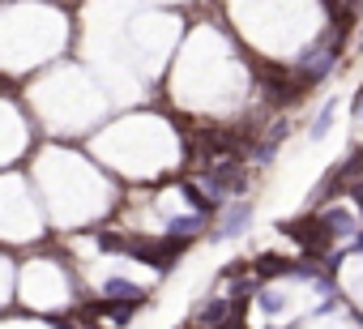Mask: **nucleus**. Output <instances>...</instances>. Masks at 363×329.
<instances>
[{
	"mask_svg": "<svg viewBox=\"0 0 363 329\" xmlns=\"http://www.w3.org/2000/svg\"><path fill=\"white\" fill-rule=\"evenodd\" d=\"M325 227H329L333 235H354V214H350V210H329V214H325Z\"/></svg>",
	"mask_w": 363,
	"mask_h": 329,
	"instance_id": "20e7f679",
	"label": "nucleus"
},
{
	"mask_svg": "<svg viewBox=\"0 0 363 329\" xmlns=\"http://www.w3.org/2000/svg\"><path fill=\"white\" fill-rule=\"evenodd\" d=\"M286 235L291 240H299L303 248H312V252H320L329 240H333V231L325 227V218H299V223H291L286 227Z\"/></svg>",
	"mask_w": 363,
	"mask_h": 329,
	"instance_id": "f03ea898",
	"label": "nucleus"
},
{
	"mask_svg": "<svg viewBox=\"0 0 363 329\" xmlns=\"http://www.w3.org/2000/svg\"><path fill=\"white\" fill-rule=\"evenodd\" d=\"M206 189L210 193H240L244 189V167L235 158H214L206 172Z\"/></svg>",
	"mask_w": 363,
	"mask_h": 329,
	"instance_id": "f257e3e1",
	"label": "nucleus"
},
{
	"mask_svg": "<svg viewBox=\"0 0 363 329\" xmlns=\"http://www.w3.org/2000/svg\"><path fill=\"white\" fill-rule=\"evenodd\" d=\"M329 124H333V103H329V107L316 116V124H312V137H325V133H329Z\"/></svg>",
	"mask_w": 363,
	"mask_h": 329,
	"instance_id": "1a4fd4ad",
	"label": "nucleus"
},
{
	"mask_svg": "<svg viewBox=\"0 0 363 329\" xmlns=\"http://www.w3.org/2000/svg\"><path fill=\"white\" fill-rule=\"evenodd\" d=\"M103 295L107 299H133V303H141V291L133 282H124V278H107L103 282Z\"/></svg>",
	"mask_w": 363,
	"mask_h": 329,
	"instance_id": "7ed1b4c3",
	"label": "nucleus"
},
{
	"mask_svg": "<svg viewBox=\"0 0 363 329\" xmlns=\"http://www.w3.org/2000/svg\"><path fill=\"white\" fill-rule=\"evenodd\" d=\"M248 218H252V206H235V210L227 214V223H223V235H240V231L248 227Z\"/></svg>",
	"mask_w": 363,
	"mask_h": 329,
	"instance_id": "423d86ee",
	"label": "nucleus"
},
{
	"mask_svg": "<svg viewBox=\"0 0 363 329\" xmlns=\"http://www.w3.org/2000/svg\"><path fill=\"white\" fill-rule=\"evenodd\" d=\"M227 312H235V303L227 308V299H214L210 308H201V325H206V329H210V325H223V320H227Z\"/></svg>",
	"mask_w": 363,
	"mask_h": 329,
	"instance_id": "0eeeda50",
	"label": "nucleus"
},
{
	"mask_svg": "<svg viewBox=\"0 0 363 329\" xmlns=\"http://www.w3.org/2000/svg\"><path fill=\"white\" fill-rule=\"evenodd\" d=\"M171 235H184V240H193L197 231H201V218L197 214H189V218H171V227H167Z\"/></svg>",
	"mask_w": 363,
	"mask_h": 329,
	"instance_id": "6e6552de",
	"label": "nucleus"
},
{
	"mask_svg": "<svg viewBox=\"0 0 363 329\" xmlns=\"http://www.w3.org/2000/svg\"><path fill=\"white\" fill-rule=\"evenodd\" d=\"M257 274L278 278V274H299V265H291V261H282V257H261V261H257Z\"/></svg>",
	"mask_w": 363,
	"mask_h": 329,
	"instance_id": "39448f33",
	"label": "nucleus"
},
{
	"mask_svg": "<svg viewBox=\"0 0 363 329\" xmlns=\"http://www.w3.org/2000/svg\"><path fill=\"white\" fill-rule=\"evenodd\" d=\"M359 116H363V94H359Z\"/></svg>",
	"mask_w": 363,
	"mask_h": 329,
	"instance_id": "9b49d317",
	"label": "nucleus"
},
{
	"mask_svg": "<svg viewBox=\"0 0 363 329\" xmlns=\"http://www.w3.org/2000/svg\"><path fill=\"white\" fill-rule=\"evenodd\" d=\"M184 193H189V201H193V206H197V210H206V214H210V210H214V197H206V193H201V189H193V184H189V189H184Z\"/></svg>",
	"mask_w": 363,
	"mask_h": 329,
	"instance_id": "9d476101",
	"label": "nucleus"
}]
</instances>
